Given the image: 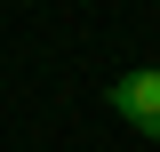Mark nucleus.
I'll list each match as a JSON object with an SVG mask.
<instances>
[{
  "label": "nucleus",
  "instance_id": "nucleus-1",
  "mask_svg": "<svg viewBox=\"0 0 160 152\" xmlns=\"http://www.w3.org/2000/svg\"><path fill=\"white\" fill-rule=\"evenodd\" d=\"M112 112L128 120L136 136H152V144H160V72H152V64H136V72L112 80Z\"/></svg>",
  "mask_w": 160,
  "mask_h": 152
}]
</instances>
